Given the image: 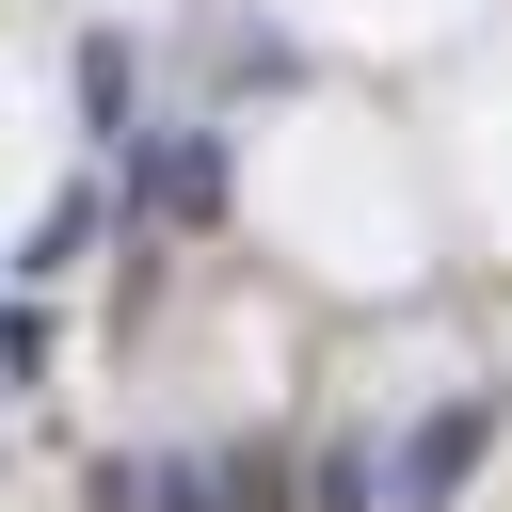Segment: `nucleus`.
I'll return each mask as SVG.
<instances>
[{
	"mask_svg": "<svg viewBox=\"0 0 512 512\" xmlns=\"http://www.w3.org/2000/svg\"><path fill=\"white\" fill-rule=\"evenodd\" d=\"M480 432H496V400H448V416L416 432V464H400V512H432V496H448V480L480 464Z\"/></svg>",
	"mask_w": 512,
	"mask_h": 512,
	"instance_id": "obj_1",
	"label": "nucleus"
},
{
	"mask_svg": "<svg viewBox=\"0 0 512 512\" xmlns=\"http://www.w3.org/2000/svg\"><path fill=\"white\" fill-rule=\"evenodd\" d=\"M320 512H384V464H368V448H336V464H320Z\"/></svg>",
	"mask_w": 512,
	"mask_h": 512,
	"instance_id": "obj_2",
	"label": "nucleus"
}]
</instances>
